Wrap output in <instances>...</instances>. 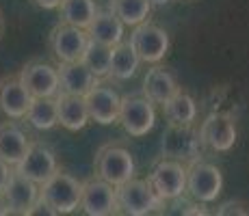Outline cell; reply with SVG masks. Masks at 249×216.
I'll list each match as a JSON object with an SVG mask.
<instances>
[{
  "label": "cell",
  "mask_w": 249,
  "mask_h": 216,
  "mask_svg": "<svg viewBox=\"0 0 249 216\" xmlns=\"http://www.w3.org/2000/svg\"><path fill=\"white\" fill-rule=\"evenodd\" d=\"M80 190L83 184L74 175L56 169L44 184H39V199L54 214H71L80 205Z\"/></svg>",
  "instance_id": "1"
},
{
  "label": "cell",
  "mask_w": 249,
  "mask_h": 216,
  "mask_svg": "<svg viewBox=\"0 0 249 216\" xmlns=\"http://www.w3.org/2000/svg\"><path fill=\"white\" fill-rule=\"evenodd\" d=\"M93 166H95V175L113 186H119L126 180L135 177V171H137L135 156L124 145L100 147L98 153H95Z\"/></svg>",
  "instance_id": "2"
},
{
  "label": "cell",
  "mask_w": 249,
  "mask_h": 216,
  "mask_svg": "<svg viewBox=\"0 0 249 216\" xmlns=\"http://www.w3.org/2000/svg\"><path fill=\"white\" fill-rule=\"evenodd\" d=\"M115 203H117V212L130 216H145L154 212L162 201L156 197L154 188L147 180L130 177L124 184L115 186Z\"/></svg>",
  "instance_id": "3"
},
{
  "label": "cell",
  "mask_w": 249,
  "mask_h": 216,
  "mask_svg": "<svg viewBox=\"0 0 249 216\" xmlns=\"http://www.w3.org/2000/svg\"><path fill=\"white\" fill-rule=\"evenodd\" d=\"M130 46L135 48L141 63L154 65L165 59V54L169 52L171 41H169V33L165 28L145 20L135 26V31L130 35Z\"/></svg>",
  "instance_id": "4"
},
{
  "label": "cell",
  "mask_w": 249,
  "mask_h": 216,
  "mask_svg": "<svg viewBox=\"0 0 249 216\" xmlns=\"http://www.w3.org/2000/svg\"><path fill=\"white\" fill-rule=\"evenodd\" d=\"M117 123H122L130 136H145L156 126L154 104L145 95H126L119 100Z\"/></svg>",
  "instance_id": "5"
},
{
  "label": "cell",
  "mask_w": 249,
  "mask_h": 216,
  "mask_svg": "<svg viewBox=\"0 0 249 216\" xmlns=\"http://www.w3.org/2000/svg\"><path fill=\"white\" fill-rule=\"evenodd\" d=\"M223 190V173L210 162H193L186 169V193L197 203H213Z\"/></svg>",
  "instance_id": "6"
},
{
  "label": "cell",
  "mask_w": 249,
  "mask_h": 216,
  "mask_svg": "<svg viewBox=\"0 0 249 216\" xmlns=\"http://www.w3.org/2000/svg\"><path fill=\"white\" fill-rule=\"evenodd\" d=\"M147 182L160 201H176L186 190V166L180 160L165 158L152 169Z\"/></svg>",
  "instance_id": "7"
},
{
  "label": "cell",
  "mask_w": 249,
  "mask_h": 216,
  "mask_svg": "<svg viewBox=\"0 0 249 216\" xmlns=\"http://www.w3.org/2000/svg\"><path fill=\"white\" fill-rule=\"evenodd\" d=\"M89 43L87 31L71 24L59 22L48 35V46H50L52 54L59 63H71V61H80L85 48Z\"/></svg>",
  "instance_id": "8"
},
{
  "label": "cell",
  "mask_w": 249,
  "mask_h": 216,
  "mask_svg": "<svg viewBox=\"0 0 249 216\" xmlns=\"http://www.w3.org/2000/svg\"><path fill=\"white\" fill-rule=\"evenodd\" d=\"M0 199H2L0 203H2L4 214H28V210L39 199V184L13 169Z\"/></svg>",
  "instance_id": "9"
},
{
  "label": "cell",
  "mask_w": 249,
  "mask_h": 216,
  "mask_svg": "<svg viewBox=\"0 0 249 216\" xmlns=\"http://www.w3.org/2000/svg\"><path fill=\"white\" fill-rule=\"evenodd\" d=\"M236 121L230 113H213L199 128V141L213 151H230L236 145Z\"/></svg>",
  "instance_id": "10"
},
{
  "label": "cell",
  "mask_w": 249,
  "mask_h": 216,
  "mask_svg": "<svg viewBox=\"0 0 249 216\" xmlns=\"http://www.w3.org/2000/svg\"><path fill=\"white\" fill-rule=\"evenodd\" d=\"M18 76L31 98H54L59 93V69L48 61H28Z\"/></svg>",
  "instance_id": "11"
},
{
  "label": "cell",
  "mask_w": 249,
  "mask_h": 216,
  "mask_svg": "<svg viewBox=\"0 0 249 216\" xmlns=\"http://www.w3.org/2000/svg\"><path fill=\"white\" fill-rule=\"evenodd\" d=\"M119 93L113 86L104 83H95L91 89L85 93V104H87L89 121H95L100 126H111L117 123V113H119Z\"/></svg>",
  "instance_id": "12"
},
{
  "label": "cell",
  "mask_w": 249,
  "mask_h": 216,
  "mask_svg": "<svg viewBox=\"0 0 249 216\" xmlns=\"http://www.w3.org/2000/svg\"><path fill=\"white\" fill-rule=\"evenodd\" d=\"M80 210L89 216H108L117 212L115 203V186L100 180L98 175L93 180L85 182L80 190Z\"/></svg>",
  "instance_id": "13"
},
{
  "label": "cell",
  "mask_w": 249,
  "mask_h": 216,
  "mask_svg": "<svg viewBox=\"0 0 249 216\" xmlns=\"http://www.w3.org/2000/svg\"><path fill=\"white\" fill-rule=\"evenodd\" d=\"M59 166H56V156L50 147L41 145V143H31L22 160L16 165V171L22 173L24 177L33 180L35 184H44L48 177L52 175Z\"/></svg>",
  "instance_id": "14"
},
{
  "label": "cell",
  "mask_w": 249,
  "mask_h": 216,
  "mask_svg": "<svg viewBox=\"0 0 249 216\" xmlns=\"http://www.w3.org/2000/svg\"><path fill=\"white\" fill-rule=\"evenodd\" d=\"M31 93L22 84L20 76H4L0 78V113L9 119H24L31 104Z\"/></svg>",
  "instance_id": "15"
},
{
  "label": "cell",
  "mask_w": 249,
  "mask_h": 216,
  "mask_svg": "<svg viewBox=\"0 0 249 216\" xmlns=\"http://www.w3.org/2000/svg\"><path fill=\"white\" fill-rule=\"evenodd\" d=\"M56 102V121L61 123L70 132H78L89 123V113L87 104H85V95H74V93H59L54 95Z\"/></svg>",
  "instance_id": "16"
},
{
  "label": "cell",
  "mask_w": 249,
  "mask_h": 216,
  "mask_svg": "<svg viewBox=\"0 0 249 216\" xmlns=\"http://www.w3.org/2000/svg\"><path fill=\"white\" fill-rule=\"evenodd\" d=\"M162 145H165L167 158H174V160H195L202 141H199V132L195 134L191 126H169V132H167Z\"/></svg>",
  "instance_id": "17"
},
{
  "label": "cell",
  "mask_w": 249,
  "mask_h": 216,
  "mask_svg": "<svg viewBox=\"0 0 249 216\" xmlns=\"http://www.w3.org/2000/svg\"><path fill=\"white\" fill-rule=\"evenodd\" d=\"M180 91L178 83H176L174 74L167 71L165 67L154 63L147 69L145 78H143V95L150 100L152 104H165L171 95H176Z\"/></svg>",
  "instance_id": "18"
},
{
  "label": "cell",
  "mask_w": 249,
  "mask_h": 216,
  "mask_svg": "<svg viewBox=\"0 0 249 216\" xmlns=\"http://www.w3.org/2000/svg\"><path fill=\"white\" fill-rule=\"evenodd\" d=\"M56 69H59V91H63V93L85 95L91 86L98 83V78L85 67L83 61L61 63Z\"/></svg>",
  "instance_id": "19"
},
{
  "label": "cell",
  "mask_w": 249,
  "mask_h": 216,
  "mask_svg": "<svg viewBox=\"0 0 249 216\" xmlns=\"http://www.w3.org/2000/svg\"><path fill=\"white\" fill-rule=\"evenodd\" d=\"M28 141L26 132L13 121H4L0 123V158H2L7 165L16 166L22 160V156L26 153Z\"/></svg>",
  "instance_id": "20"
},
{
  "label": "cell",
  "mask_w": 249,
  "mask_h": 216,
  "mask_svg": "<svg viewBox=\"0 0 249 216\" xmlns=\"http://www.w3.org/2000/svg\"><path fill=\"white\" fill-rule=\"evenodd\" d=\"M85 31L91 41H100L104 46H115L124 39V24L113 11H98Z\"/></svg>",
  "instance_id": "21"
},
{
  "label": "cell",
  "mask_w": 249,
  "mask_h": 216,
  "mask_svg": "<svg viewBox=\"0 0 249 216\" xmlns=\"http://www.w3.org/2000/svg\"><path fill=\"white\" fill-rule=\"evenodd\" d=\"M139 61L135 48L130 46V41H119L111 48V69H108V76L115 80H130L132 76L139 71Z\"/></svg>",
  "instance_id": "22"
},
{
  "label": "cell",
  "mask_w": 249,
  "mask_h": 216,
  "mask_svg": "<svg viewBox=\"0 0 249 216\" xmlns=\"http://www.w3.org/2000/svg\"><path fill=\"white\" fill-rule=\"evenodd\" d=\"M162 110H165V119L169 126H193L195 117H197V104H195V100L189 93H182V91L171 95L162 104Z\"/></svg>",
  "instance_id": "23"
},
{
  "label": "cell",
  "mask_w": 249,
  "mask_h": 216,
  "mask_svg": "<svg viewBox=\"0 0 249 216\" xmlns=\"http://www.w3.org/2000/svg\"><path fill=\"white\" fill-rule=\"evenodd\" d=\"M95 13H98V9H95L93 0H61L59 4L61 22L78 28H87L95 17Z\"/></svg>",
  "instance_id": "24"
},
{
  "label": "cell",
  "mask_w": 249,
  "mask_h": 216,
  "mask_svg": "<svg viewBox=\"0 0 249 216\" xmlns=\"http://www.w3.org/2000/svg\"><path fill=\"white\" fill-rule=\"evenodd\" d=\"M35 130H52L56 126V102L54 98H33L24 115Z\"/></svg>",
  "instance_id": "25"
},
{
  "label": "cell",
  "mask_w": 249,
  "mask_h": 216,
  "mask_svg": "<svg viewBox=\"0 0 249 216\" xmlns=\"http://www.w3.org/2000/svg\"><path fill=\"white\" fill-rule=\"evenodd\" d=\"M111 11L124 26H137L150 17L152 4L150 0H111Z\"/></svg>",
  "instance_id": "26"
},
{
  "label": "cell",
  "mask_w": 249,
  "mask_h": 216,
  "mask_svg": "<svg viewBox=\"0 0 249 216\" xmlns=\"http://www.w3.org/2000/svg\"><path fill=\"white\" fill-rule=\"evenodd\" d=\"M111 48L113 46H104L100 41H91L85 48L80 61L85 63V67L95 76V78H104L108 76V69H111Z\"/></svg>",
  "instance_id": "27"
},
{
  "label": "cell",
  "mask_w": 249,
  "mask_h": 216,
  "mask_svg": "<svg viewBox=\"0 0 249 216\" xmlns=\"http://www.w3.org/2000/svg\"><path fill=\"white\" fill-rule=\"evenodd\" d=\"M217 214H221V216H228V214H249V210L245 208V203H241V201H226V203H221L219 205V210H217Z\"/></svg>",
  "instance_id": "28"
},
{
  "label": "cell",
  "mask_w": 249,
  "mask_h": 216,
  "mask_svg": "<svg viewBox=\"0 0 249 216\" xmlns=\"http://www.w3.org/2000/svg\"><path fill=\"white\" fill-rule=\"evenodd\" d=\"M11 165H7V162L0 158V195H2V190H4V186H7V182H9V177H11Z\"/></svg>",
  "instance_id": "29"
},
{
  "label": "cell",
  "mask_w": 249,
  "mask_h": 216,
  "mask_svg": "<svg viewBox=\"0 0 249 216\" xmlns=\"http://www.w3.org/2000/svg\"><path fill=\"white\" fill-rule=\"evenodd\" d=\"M33 2L37 4L39 9H59V4H61V0H33Z\"/></svg>",
  "instance_id": "30"
},
{
  "label": "cell",
  "mask_w": 249,
  "mask_h": 216,
  "mask_svg": "<svg viewBox=\"0 0 249 216\" xmlns=\"http://www.w3.org/2000/svg\"><path fill=\"white\" fill-rule=\"evenodd\" d=\"M171 0H150L152 7H162V4H169Z\"/></svg>",
  "instance_id": "31"
},
{
  "label": "cell",
  "mask_w": 249,
  "mask_h": 216,
  "mask_svg": "<svg viewBox=\"0 0 249 216\" xmlns=\"http://www.w3.org/2000/svg\"><path fill=\"white\" fill-rule=\"evenodd\" d=\"M2 33H4V17H2V11H0V39H2Z\"/></svg>",
  "instance_id": "32"
},
{
  "label": "cell",
  "mask_w": 249,
  "mask_h": 216,
  "mask_svg": "<svg viewBox=\"0 0 249 216\" xmlns=\"http://www.w3.org/2000/svg\"><path fill=\"white\" fill-rule=\"evenodd\" d=\"M0 214H4V210H2V203H0Z\"/></svg>",
  "instance_id": "33"
}]
</instances>
